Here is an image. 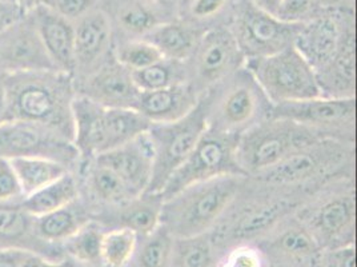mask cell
<instances>
[{
	"label": "cell",
	"instance_id": "obj_43",
	"mask_svg": "<svg viewBox=\"0 0 357 267\" xmlns=\"http://www.w3.org/2000/svg\"><path fill=\"white\" fill-rule=\"evenodd\" d=\"M313 0H282L276 17L287 23H303L311 17Z\"/></svg>",
	"mask_w": 357,
	"mask_h": 267
},
{
	"label": "cell",
	"instance_id": "obj_33",
	"mask_svg": "<svg viewBox=\"0 0 357 267\" xmlns=\"http://www.w3.org/2000/svg\"><path fill=\"white\" fill-rule=\"evenodd\" d=\"M140 92L167 89L181 83H188L185 62L160 59L143 70L131 73Z\"/></svg>",
	"mask_w": 357,
	"mask_h": 267
},
{
	"label": "cell",
	"instance_id": "obj_41",
	"mask_svg": "<svg viewBox=\"0 0 357 267\" xmlns=\"http://www.w3.org/2000/svg\"><path fill=\"white\" fill-rule=\"evenodd\" d=\"M23 199V192L15 170L8 158H0V203Z\"/></svg>",
	"mask_w": 357,
	"mask_h": 267
},
{
	"label": "cell",
	"instance_id": "obj_3",
	"mask_svg": "<svg viewBox=\"0 0 357 267\" xmlns=\"http://www.w3.org/2000/svg\"><path fill=\"white\" fill-rule=\"evenodd\" d=\"M342 177H356V143L320 139L250 178L307 196Z\"/></svg>",
	"mask_w": 357,
	"mask_h": 267
},
{
	"label": "cell",
	"instance_id": "obj_50",
	"mask_svg": "<svg viewBox=\"0 0 357 267\" xmlns=\"http://www.w3.org/2000/svg\"><path fill=\"white\" fill-rule=\"evenodd\" d=\"M17 4L23 8V11L26 13V15L32 11L33 8H36L38 6L45 4V0H16Z\"/></svg>",
	"mask_w": 357,
	"mask_h": 267
},
{
	"label": "cell",
	"instance_id": "obj_47",
	"mask_svg": "<svg viewBox=\"0 0 357 267\" xmlns=\"http://www.w3.org/2000/svg\"><path fill=\"white\" fill-rule=\"evenodd\" d=\"M61 261V259H60ZM59 259H48L38 252H31L22 267H58Z\"/></svg>",
	"mask_w": 357,
	"mask_h": 267
},
{
	"label": "cell",
	"instance_id": "obj_11",
	"mask_svg": "<svg viewBox=\"0 0 357 267\" xmlns=\"http://www.w3.org/2000/svg\"><path fill=\"white\" fill-rule=\"evenodd\" d=\"M236 136L207 129L187 159L165 183L162 190L163 198L199 182L227 175H244L236 159Z\"/></svg>",
	"mask_w": 357,
	"mask_h": 267
},
{
	"label": "cell",
	"instance_id": "obj_40",
	"mask_svg": "<svg viewBox=\"0 0 357 267\" xmlns=\"http://www.w3.org/2000/svg\"><path fill=\"white\" fill-rule=\"evenodd\" d=\"M229 0H187V16L183 19L196 27L216 19L225 10ZM204 30V29H203Z\"/></svg>",
	"mask_w": 357,
	"mask_h": 267
},
{
	"label": "cell",
	"instance_id": "obj_13",
	"mask_svg": "<svg viewBox=\"0 0 357 267\" xmlns=\"http://www.w3.org/2000/svg\"><path fill=\"white\" fill-rule=\"evenodd\" d=\"M244 64L245 59L231 29L211 27L204 31L192 55L185 62L188 83L202 96Z\"/></svg>",
	"mask_w": 357,
	"mask_h": 267
},
{
	"label": "cell",
	"instance_id": "obj_44",
	"mask_svg": "<svg viewBox=\"0 0 357 267\" xmlns=\"http://www.w3.org/2000/svg\"><path fill=\"white\" fill-rule=\"evenodd\" d=\"M316 267H356V246L321 252Z\"/></svg>",
	"mask_w": 357,
	"mask_h": 267
},
{
	"label": "cell",
	"instance_id": "obj_17",
	"mask_svg": "<svg viewBox=\"0 0 357 267\" xmlns=\"http://www.w3.org/2000/svg\"><path fill=\"white\" fill-rule=\"evenodd\" d=\"M75 82L98 70L114 54L115 31L109 15L95 8L74 23Z\"/></svg>",
	"mask_w": 357,
	"mask_h": 267
},
{
	"label": "cell",
	"instance_id": "obj_28",
	"mask_svg": "<svg viewBox=\"0 0 357 267\" xmlns=\"http://www.w3.org/2000/svg\"><path fill=\"white\" fill-rule=\"evenodd\" d=\"M92 219V211L80 198L64 208L33 218L36 236L50 243H64L84 223Z\"/></svg>",
	"mask_w": 357,
	"mask_h": 267
},
{
	"label": "cell",
	"instance_id": "obj_52",
	"mask_svg": "<svg viewBox=\"0 0 357 267\" xmlns=\"http://www.w3.org/2000/svg\"><path fill=\"white\" fill-rule=\"evenodd\" d=\"M151 1H153L155 4H162V6H167V4L172 3V0H151Z\"/></svg>",
	"mask_w": 357,
	"mask_h": 267
},
{
	"label": "cell",
	"instance_id": "obj_46",
	"mask_svg": "<svg viewBox=\"0 0 357 267\" xmlns=\"http://www.w3.org/2000/svg\"><path fill=\"white\" fill-rule=\"evenodd\" d=\"M31 250L20 247L0 249V267H22Z\"/></svg>",
	"mask_w": 357,
	"mask_h": 267
},
{
	"label": "cell",
	"instance_id": "obj_5",
	"mask_svg": "<svg viewBox=\"0 0 357 267\" xmlns=\"http://www.w3.org/2000/svg\"><path fill=\"white\" fill-rule=\"evenodd\" d=\"M200 101L207 129L236 138L269 118L273 108L245 64L206 91Z\"/></svg>",
	"mask_w": 357,
	"mask_h": 267
},
{
	"label": "cell",
	"instance_id": "obj_4",
	"mask_svg": "<svg viewBox=\"0 0 357 267\" xmlns=\"http://www.w3.org/2000/svg\"><path fill=\"white\" fill-rule=\"evenodd\" d=\"M244 175H227L194 183L164 198L162 224L174 238L211 233L241 189Z\"/></svg>",
	"mask_w": 357,
	"mask_h": 267
},
{
	"label": "cell",
	"instance_id": "obj_45",
	"mask_svg": "<svg viewBox=\"0 0 357 267\" xmlns=\"http://www.w3.org/2000/svg\"><path fill=\"white\" fill-rule=\"evenodd\" d=\"M26 13L14 1H0V34L19 23Z\"/></svg>",
	"mask_w": 357,
	"mask_h": 267
},
{
	"label": "cell",
	"instance_id": "obj_8",
	"mask_svg": "<svg viewBox=\"0 0 357 267\" xmlns=\"http://www.w3.org/2000/svg\"><path fill=\"white\" fill-rule=\"evenodd\" d=\"M320 139L328 138L296 122L269 117L238 136V167L245 177H255Z\"/></svg>",
	"mask_w": 357,
	"mask_h": 267
},
{
	"label": "cell",
	"instance_id": "obj_48",
	"mask_svg": "<svg viewBox=\"0 0 357 267\" xmlns=\"http://www.w3.org/2000/svg\"><path fill=\"white\" fill-rule=\"evenodd\" d=\"M7 113V73L0 70V123L4 122Z\"/></svg>",
	"mask_w": 357,
	"mask_h": 267
},
{
	"label": "cell",
	"instance_id": "obj_53",
	"mask_svg": "<svg viewBox=\"0 0 357 267\" xmlns=\"http://www.w3.org/2000/svg\"><path fill=\"white\" fill-rule=\"evenodd\" d=\"M0 1H14V3H17L16 0H0Z\"/></svg>",
	"mask_w": 357,
	"mask_h": 267
},
{
	"label": "cell",
	"instance_id": "obj_7",
	"mask_svg": "<svg viewBox=\"0 0 357 267\" xmlns=\"http://www.w3.org/2000/svg\"><path fill=\"white\" fill-rule=\"evenodd\" d=\"M71 114L73 143L82 162L128 143L146 133L151 124L135 108H107L77 92Z\"/></svg>",
	"mask_w": 357,
	"mask_h": 267
},
{
	"label": "cell",
	"instance_id": "obj_19",
	"mask_svg": "<svg viewBox=\"0 0 357 267\" xmlns=\"http://www.w3.org/2000/svg\"><path fill=\"white\" fill-rule=\"evenodd\" d=\"M0 70L6 73L58 71L48 58L30 19L0 34Z\"/></svg>",
	"mask_w": 357,
	"mask_h": 267
},
{
	"label": "cell",
	"instance_id": "obj_37",
	"mask_svg": "<svg viewBox=\"0 0 357 267\" xmlns=\"http://www.w3.org/2000/svg\"><path fill=\"white\" fill-rule=\"evenodd\" d=\"M114 57L131 73L143 70L163 59L160 52L144 39L115 41Z\"/></svg>",
	"mask_w": 357,
	"mask_h": 267
},
{
	"label": "cell",
	"instance_id": "obj_9",
	"mask_svg": "<svg viewBox=\"0 0 357 267\" xmlns=\"http://www.w3.org/2000/svg\"><path fill=\"white\" fill-rule=\"evenodd\" d=\"M245 67L273 106L321 96L312 67L294 45L266 58L245 60Z\"/></svg>",
	"mask_w": 357,
	"mask_h": 267
},
{
	"label": "cell",
	"instance_id": "obj_26",
	"mask_svg": "<svg viewBox=\"0 0 357 267\" xmlns=\"http://www.w3.org/2000/svg\"><path fill=\"white\" fill-rule=\"evenodd\" d=\"M204 31L183 19H176L158 24L142 39L153 45L164 59L187 62Z\"/></svg>",
	"mask_w": 357,
	"mask_h": 267
},
{
	"label": "cell",
	"instance_id": "obj_10",
	"mask_svg": "<svg viewBox=\"0 0 357 267\" xmlns=\"http://www.w3.org/2000/svg\"><path fill=\"white\" fill-rule=\"evenodd\" d=\"M206 130L207 122L202 101L184 118L149 124L147 135L153 154V171L147 192L162 193L168 179L187 159Z\"/></svg>",
	"mask_w": 357,
	"mask_h": 267
},
{
	"label": "cell",
	"instance_id": "obj_38",
	"mask_svg": "<svg viewBox=\"0 0 357 267\" xmlns=\"http://www.w3.org/2000/svg\"><path fill=\"white\" fill-rule=\"evenodd\" d=\"M33 218L22 206L0 203V238L17 239L29 233Z\"/></svg>",
	"mask_w": 357,
	"mask_h": 267
},
{
	"label": "cell",
	"instance_id": "obj_2",
	"mask_svg": "<svg viewBox=\"0 0 357 267\" xmlns=\"http://www.w3.org/2000/svg\"><path fill=\"white\" fill-rule=\"evenodd\" d=\"M75 94L74 76L61 71L7 73L4 122L43 124L73 142L71 103Z\"/></svg>",
	"mask_w": 357,
	"mask_h": 267
},
{
	"label": "cell",
	"instance_id": "obj_31",
	"mask_svg": "<svg viewBox=\"0 0 357 267\" xmlns=\"http://www.w3.org/2000/svg\"><path fill=\"white\" fill-rule=\"evenodd\" d=\"M153 1L127 0L121 3L116 13V22L120 30L126 34V39H142L158 24L167 22L160 17Z\"/></svg>",
	"mask_w": 357,
	"mask_h": 267
},
{
	"label": "cell",
	"instance_id": "obj_22",
	"mask_svg": "<svg viewBox=\"0 0 357 267\" xmlns=\"http://www.w3.org/2000/svg\"><path fill=\"white\" fill-rule=\"evenodd\" d=\"M29 14H31V23L55 68L74 76V23L56 14L45 4L38 6Z\"/></svg>",
	"mask_w": 357,
	"mask_h": 267
},
{
	"label": "cell",
	"instance_id": "obj_24",
	"mask_svg": "<svg viewBox=\"0 0 357 267\" xmlns=\"http://www.w3.org/2000/svg\"><path fill=\"white\" fill-rule=\"evenodd\" d=\"M162 193L140 194L118 208H109L93 217L105 229H130L139 238L146 237L162 224Z\"/></svg>",
	"mask_w": 357,
	"mask_h": 267
},
{
	"label": "cell",
	"instance_id": "obj_23",
	"mask_svg": "<svg viewBox=\"0 0 357 267\" xmlns=\"http://www.w3.org/2000/svg\"><path fill=\"white\" fill-rule=\"evenodd\" d=\"M316 78L321 96L356 98V30L352 20H347L336 54Z\"/></svg>",
	"mask_w": 357,
	"mask_h": 267
},
{
	"label": "cell",
	"instance_id": "obj_21",
	"mask_svg": "<svg viewBox=\"0 0 357 267\" xmlns=\"http://www.w3.org/2000/svg\"><path fill=\"white\" fill-rule=\"evenodd\" d=\"M93 159L114 170L136 195L149 190L153 171V154L147 131Z\"/></svg>",
	"mask_w": 357,
	"mask_h": 267
},
{
	"label": "cell",
	"instance_id": "obj_20",
	"mask_svg": "<svg viewBox=\"0 0 357 267\" xmlns=\"http://www.w3.org/2000/svg\"><path fill=\"white\" fill-rule=\"evenodd\" d=\"M347 20L333 14H320L300 24L294 47L312 67L314 74L336 54Z\"/></svg>",
	"mask_w": 357,
	"mask_h": 267
},
{
	"label": "cell",
	"instance_id": "obj_32",
	"mask_svg": "<svg viewBox=\"0 0 357 267\" xmlns=\"http://www.w3.org/2000/svg\"><path fill=\"white\" fill-rule=\"evenodd\" d=\"M220 252L211 234L174 238L169 267H216Z\"/></svg>",
	"mask_w": 357,
	"mask_h": 267
},
{
	"label": "cell",
	"instance_id": "obj_30",
	"mask_svg": "<svg viewBox=\"0 0 357 267\" xmlns=\"http://www.w3.org/2000/svg\"><path fill=\"white\" fill-rule=\"evenodd\" d=\"M10 161L20 182L23 198L73 171L68 166L43 157H17Z\"/></svg>",
	"mask_w": 357,
	"mask_h": 267
},
{
	"label": "cell",
	"instance_id": "obj_1",
	"mask_svg": "<svg viewBox=\"0 0 357 267\" xmlns=\"http://www.w3.org/2000/svg\"><path fill=\"white\" fill-rule=\"evenodd\" d=\"M305 196L247 177L235 199L209 233L218 252L253 243L268 230L295 212Z\"/></svg>",
	"mask_w": 357,
	"mask_h": 267
},
{
	"label": "cell",
	"instance_id": "obj_42",
	"mask_svg": "<svg viewBox=\"0 0 357 267\" xmlns=\"http://www.w3.org/2000/svg\"><path fill=\"white\" fill-rule=\"evenodd\" d=\"M45 4L73 23L96 8V0H45Z\"/></svg>",
	"mask_w": 357,
	"mask_h": 267
},
{
	"label": "cell",
	"instance_id": "obj_12",
	"mask_svg": "<svg viewBox=\"0 0 357 267\" xmlns=\"http://www.w3.org/2000/svg\"><path fill=\"white\" fill-rule=\"evenodd\" d=\"M271 117L296 122L328 139L356 143V98L317 96L276 104Z\"/></svg>",
	"mask_w": 357,
	"mask_h": 267
},
{
	"label": "cell",
	"instance_id": "obj_6",
	"mask_svg": "<svg viewBox=\"0 0 357 267\" xmlns=\"http://www.w3.org/2000/svg\"><path fill=\"white\" fill-rule=\"evenodd\" d=\"M295 214L324 250L355 245L356 178L333 179L307 195Z\"/></svg>",
	"mask_w": 357,
	"mask_h": 267
},
{
	"label": "cell",
	"instance_id": "obj_15",
	"mask_svg": "<svg viewBox=\"0 0 357 267\" xmlns=\"http://www.w3.org/2000/svg\"><path fill=\"white\" fill-rule=\"evenodd\" d=\"M43 157L68 166L79 164L74 143L43 124L8 120L0 123V158Z\"/></svg>",
	"mask_w": 357,
	"mask_h": 267
},
{
	"label": "cell",
	"instance_id": "obj_14",
	"mask_svg": "<svg viewBox=\"0 0 357 267\" xmlns=\"http://www.w3.org/2000/svg\"><path fill=\"white\" fill-rule=\"evenodd\" d=\"M301 23H287L245 0L228 26L245 60L266 58L292 47Z\"/></svg>",
	"mask_w": 357,
	"mask_h": 267
},
{
	"label": "cell",
	"instance_id": "obj_35",
	"mask_svg": "<svg viewBox=\"0 0 357 267\" xmlns=\"http://www.w3.org/2000/svg\"><path fill=\"white\" fill-rule=\"evenodd\" d=\"M139 237L124 227L107 229L100 247V266L128 267L134 259Z\"/></svg>",
	"mask_w": 357,
	"mask_h": 267
},
{
	"label": "cell",
	"instance_id": "obj_25",
	"mask_svg": "<svg viewBox=\"0 0 357 267\" xmlns=\"http://www.w3.org/2000/svg\"><path fill=\"white\" fill-rule=\"evenodd\" d=\"M200 98L190 83H181L167 89L142 92L136 110L151 124L171 123L188 115Z\"/></svg>",
	"mask_w": 357,
	"mask_h": 267
},
{
	"label": "cell",
	"instance_id": "obj_49",
	"mask_svg": "<svg viewBox=\"0 0 357 267\" xmlns=\"http://www.w3.org/2000/svg\"><path fill=\"white\" fill-rule=\"evenodd\" d=\"M251 3L257 8H260L261 11L267 13L269 15L275 16L279 10L282 0H251Z\"/></svg>",
	"mask_w": 357,
	"mask_h": 267
},
{
	"label": "cell",
	"instance_id": "obj_27",
	"mask_svg": "<svg viewBox=\"0 0 357 267\" xmlns=\"http://www.w3.org/2000/svg\"><path fill=\"white\" fill-rule=\"evenodd\" d=\"M84 164H87L86 187L89 190L91 202L98 208V210L100 208V212L109 208H118L127 201L137 196L126 185V182L105 164H100L95 159H91Z\"/></svg>",
	"mask_w": 357,
	"mask_h": 267
},
{
	"label": "cell",
	"instance_id": "obj_36",
	"mask_svg": "<svg viewBox=\"0 0 357 267\" xmlns=\"http://www.w3.org/2000/svg\"><path fill=\"white\" fill-rule=\"evenodd\" d=\"M174 237L160 224L151 234L139 238L134 259L128 267H169Z\"/></svg>",
	"mask_w": 357,
	"mask_h": 267
},
{
	"label": "cell",
	"instance_id": "obj_39",
	"mask_svg": "<svg viewBox=\"0 0 357 267\" xmlns=\"http://www.w3.org/2000/svg\"><path fill=\"white\" fill-rule=\"evenodd\" d=\"M216 267H268L267 261L255 243H241L224 250Z\"/></svg>",
	"mask_w": 357,
	"mask_h": 267
},
{
	"label": "cell",
	"instance_id": "obj_18",
	"mask_svg": "<svg viewBox=\"0 0 357 267\" xmlns=\"http://www.w3.org/2000/svg\"><path fill=\"white\" fill-rule=\"evenodd\" d=\"M76 92L107 108H135L140 96L132 74L114 54L89 76L75 82Z\"/></svg>",
	"mask_w": 357,
	"mask_h": 267
},
{
	"label": "cell",
	"instance_id": "obj_34",
	"mask_svg": "<svg viewBox=\"0 0 357 267\" xmlns=\"http://www.w3.org/2000/svg\"><path fill=\"white\" fill-rule=\"evenodd\" d=\"M105 230L102 223L92 218L63 243L64 250L75 262L89 266L100 265V247Z\"/></svg>",
	"mask_w": 357,
	"mask_h": 267
},
{
	"label": "cell",
	"instance_id": "obj_51",
	"mask_svg": "<svg viewBox=\"0 0 357 267\" xmlns=\"http://www.w3.org/2000/svg\"><path fill=\"white\" fill-rule=\"evenodd\" d=\"M58 267H74V264L71 261H68V259H61Z\"/></svg>",
	"mask_w": 357,
	"mask_h": 267
},
{
	"label": "cell",
	"instance_id": "obj_16",
	"mask_svg": "<svg viewBox=\"0 0 357 267\" xmlns=\"http://www.w3.org/2000/svg\"><path fill=\"white\" fill-rule=\"evenodd\" d=\"M253 243L263 252L268 267H316L323 252L295 212Z\"/></svg>",
	"mask_w": 357,
	"mask_h": 267
},
{
	"label": "cell",
	"instance_id": "obj_29",
	"mask_svg": "<svg viewBox=\"0 0 357 267\" xmlns=\"http://www.w3.org/2000/svg\"><path fill=\"white\" fill-rule=\"evenodd\" d=\"M77 198H80L79 180L75 173L68 171L40 190L24 196L20 206L32 218H38L73 203Z\"/></svg>",
	"mask_w": 357,
	"mask_h": 267
}]
</instances>
